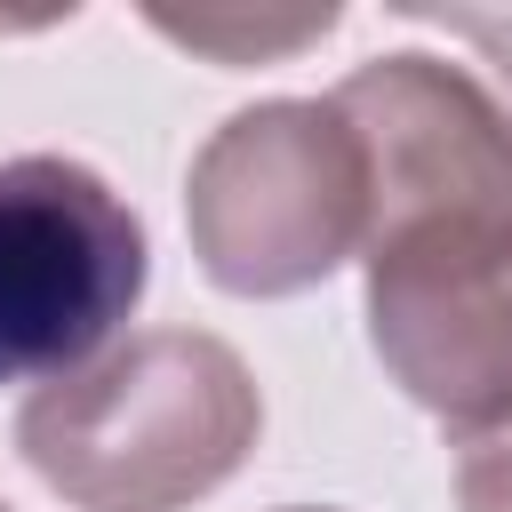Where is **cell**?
Wrapping results in <instances>:
<instances>
[{"instance_id": "obj_1", "label": "cell", "mask_w": 512, "mask_h": 512, "mask_svg": "<svg viewBox=\"0 0 512 512\" xmlns=\"http://www.w3.org/2000/svg\"><path fill=\"white\" fill-rule=\"evenodd\" d=\"M264 432L248 360L208 328H144L16 408V456L72 512H184Z\"/></svg>"}, {"instance_id": "obj_2", "label": "cell", "mask_w": 512, "mask_h": 512, "mask_svg": "<svg viewBox=\"0 0 512 512\" xmlns=\"http://www.w3.org/2000/svg\"><path fill=\"white\" fill-rule=\"evenodd\" d=\"M184 232L224 296L320 288L368 248V160L328 96H264L208 128L184 168Z\"/></svg>"}, {"instance_id": "obj_3", "label": "cell", "mask_w": 512, "mask_h": 512, "mask_svg": "<svg viewBox=\"0 0 512 512\" xmlns=\"http://www.w3.org/2000/svg\"><path fill=\"white\" fill-rule=\"evenodd\" d=\"M144 216L72 152L0 160V384H56L104 360L144 304Z\"/></svg>"}, {"instance_id": "obj_4", "label": "cell", "mask_w": 512, "mask_h": 512, "mask_svg": "<svg viewBox=\"0 0 512 512\" xmlns=\"http://www.w3.org/2000/svg\"><path fill=\"white\" fill-rule=\"evenodd\" d=\"M368 344L384 376L448 432L512 424V216H440L368 256Z\"/></svg>"}, {"instance_id": "obj_5", "label": "cell", "mask_w": 512, "mask_h": 512, "mask_svg": "<svg viewBox=\"0 0 512 512\" xmlns=\"http://www.w3.org/2000/svg\"><path fill=\"white\" fill-rule=\"evenodd\" d=\"M328 104L368 160V248L440 216H512V104L472 64L392 48L344 72Z\"/></svg>"}, {"instance_id": "obj_6", "label": "cell", "mask_w": 512, "mask_h": 512, "mask_svg": "<svg viewBox=\"0 0 512 512\" xmlns=\"http://www.w3.org/2000/svg\"><path fill=\"white\" fill-rule=\"evenodd\" d=\"M152 32L216 56V64H264V56H296L304 40L336 32V8H304V16H240V8H208V16H168L152 8Z\"/></svg>"}, {"instance_id": "obj_7", "label": "cell", "mask_w": 512, "mask_h": 512, "mask_svg": "<svg viewBox=\"0 0 512 512\" xmlns=\"http://www.w3.org/2000/svg\"><path fill=\"white\" fill-rule=\"evenodd\" d=\"M456 512H512V424L456 440Z\"/></svg>"}, {"instance_id": "obj_8", "label": "cell", "mask_w": 512, "mask_h": 512, "mask_svg": "<svg viewBox=\"0 0 512 512\" xmlns=\"http://www.w3.org/2000/svg\"><path fill=\"white\" fill-rule=\"evenodd\" d=\"M280 512H336V504H280Z\"/></svg>"}, {"instance_id": "obj_9", "label": "cell", "mask_w": 512, "mask_h": 512, "mask_svg": "<svg viewBox=\"0 0 512 512\" xmlns=\"http://www.w3.org/2000/svg\"><path fill=\"white\" fill-rule=\"evenodd\" d=\"M0 512H8V504H0Z\"/></svg>"}]
</instances>
